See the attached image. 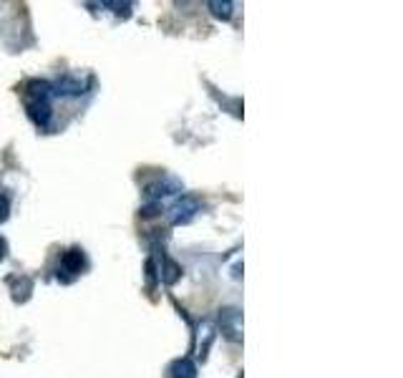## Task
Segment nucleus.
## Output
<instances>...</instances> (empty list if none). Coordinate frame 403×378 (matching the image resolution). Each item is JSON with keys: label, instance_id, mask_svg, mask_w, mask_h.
Segmentation results:
<instances>
[{"label": "nucleus", "instance_id": "obj_1", "mask_svg": "<svg viewBox=\"0 0 403 378\" xmlns=\"http://www.w3.org/2000/svg\"><path fill=\"white\" fill-rule=\"evenodd\" d=\"M53 86L48 81H28L26 91H23V104H26L28 119L38 129L50 126V117H53Z\"/></svg>", "mask_w": 403, "mask_h": 378}, {"label": "nucleus", "instance_id": "obj_2", "mask_svg": "<svg viewBox=\"0 0 403 378\" xmlns=\"http://www.w3.org/2000/svg\"><path fill=\"white\" fill-rule=\"evenodd\" d=\"M202 210V202L197 200V197L192 195H182L174 205L166 210V215H169V222L171 225H187L194 220V215Z\"/></svg>", "mask_w": 403, "mask_h": 378}, {"label": "nucleus", "instance_id": "obj_3", "mask_svg": "<svg viewBox=\"0 0 403 378\" xmlns=\"http://www.w3.org/2000/svg\"><path fill=\"white\" fill-rule=\"evenodd\" d=\"M220 328L227 340H232V343L242 340V313H240V308H222Z\"/></svg>", "mask_w": 403, "mask_h": 378}, {"label": "nucleus", "instance_id": "obj_4", "mask_svg": "<svg viewBox=\"0 0 403 378\" xmlns=\"http://www.w3.org/2000/svg\"><path fill=\"white\" fill-rule=\"evenodd\" d=\"M86 252L81 250V247H71V250H66L61 255V265H58V275L61 273H68L66 280H73L76 275H81L83 270H86Z\"/></svg>", "mask_w": 403, "mask_h": 378}, {"label": "nucleus", "instance_id": "obj_5", "mask_svg": "<svg viewBox=\"0 0 403 378\" xmlns=\"http://www.w3.org/2000/svg\"><path fill=\"white\" fill-rule=\"evenodd\" d=\"M182 192V182L174 177H166V179H159L156 184H149L146 187V200L149 202H161L166 197H174Z\"/></svg>", "mask_w": 403, "mask_h": 378}, {"label": "nucleus", "instance_id": "obj_6", "mask_svg": "<svg viewBox=\"0 0 403 378\" xmlns=\"http://www.w3.org/2000/svg\"><path fill=\"white\" fill-rule=\"evenodd\" d=\"M53 86V96H81L83 94V81L73 76H63L58 78Z\"/></svg>", "mask_w": 403, "mask_h": 378}, {"label": "nucleus", "instance_id": "obj_7", "mask_svg": "<svg viewBox=\"0 0 403 378\" xmlns=\"http://www.w3.org/2000/svg\"><path fill=\"white\" fill-rule=\"evenodd\" d=\"M169 376L171 378H197V366H194L192 358H179V361L171 363Z\"/></svg>", "mask_w": 403, "mask_h": 378}, {"label": "nucleus", "instance_id": "obj_8", "mask_svg": "<svg viewBox=\"0 0 403 378\" xmlns=\"http://www.w3.org/2000/svg\"><path fill=\"white\" fill-rule=\"evenodd\" d=\"M159 278H161V283H164V285H174L179 278H182V267H179L174 260H169V257H164V260H161Z\"/></svg>", "mask_w": 403, "mask_h": 378}, {"label": "nucleus", "instance_id": "obj_9", "mask_svg": "<svg viewBox=\"0 0 403 378\" xmlns=\"http://www.w3.org/2000/svg\"><path fill=\"white\" fill-rule=\"evenodd\" d=\"M199 356H202V361L207 358V350H210V343L215 340V325H212L210 320L202 323V330H199Z\"/></svg>", "mask_w": 403, "mask_h": 378}, {"label": "nucleus", "instance_id": "obj_10", "mask_svg": "<svg viewBox=\"0 0 403 378\" xmlns=\"http://www.w3.org/2000/svg\"><path fill=\"white\" fill-rule=\"evenodd\" d=\"M207 8L212 11V16L215 18H220V21H230L232 18V11H235V3H230V0H210L207 3Z\"/></svg>", "mask_w": 403, "mask_h": 378}, {"label": "nucleus", "instance_id": "obj_11", "mask_svg": "<svg viewBox=\"0 0 403 378\" xmlns=\"http://www.w3.org/2000/svg\"><path fill=\"white\" fill-rule=\"evenodd\" d=\"M104 8H114V13L117 16H124V18H129L131 16V3H104Z\"/></svg>", "mask_w": 403, "mask_h": 378}, {"label": "nucleus", "instance_id": "obj_12", "mask_svg": "<svg viewBox=\"0 0 403 378\" xmlns=\"http://www.w3.org/2000/svg\"><path fill=\"white\" fill-rule=\"evenodd\" d=\"M11 217V200H8L6 192H0V225Z\"/></svg>", "mask_w": 403, "mask_h": 378}, {"label": "nucleus", "instance_id": "obj_13", "mask_svg": "<svg viewBox=\"0 0 403 378\" xmlns=\"http://www.w3.org/2000/svg\"><path fill=\"white\" fill-rule=\"evenodd\" d=\"M6 252H8V242L3 237H0V262L6 260Z\"/></svg>", "mask_w": 403, "mask_h": 378}, {"label": "nucleus", "instance_id": "obj_14", "mask_svg": "<svg viewBox=\"0 0 403 378\" xmlns=\"http://www.w3.org/2000/svg\"><path fill=\"white\" fill-rule=\"evenodd\" d=\"M240 378H242V376H240Z\"/></svg>", "mask_w": 403, "mask_h": 378}]
</instances>
